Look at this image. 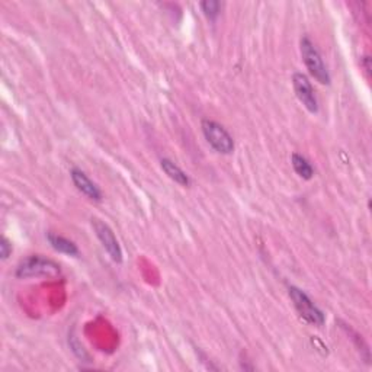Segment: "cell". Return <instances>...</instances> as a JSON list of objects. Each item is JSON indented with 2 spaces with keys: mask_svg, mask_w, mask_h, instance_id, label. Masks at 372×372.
<instances>
[{
  "mask_svg": "<svg viewBox=\"0 0 372 372\" xmlns=\"http://www.w3.org/2000/svg\"><path fill=\"white\" fill-rule=\"evenodd\" d=\"M290 296L294 303L295 310L299 311V315L307 321L315 326H323L324 324V315L323 311L312 303L310 296L300 288L290 287Z\"/></svg>",
  "mask_w": 372,
  "mask_h": 372,
  "instance_id": "cell-4",
  "label": "cell"
},
{
  "mask_svg": "<svg viewBox=\"0 0 372 372\" xmlns=\"http://www.w3.org/2000/svg\"><path fill=\"white\" fill-rule=\"evenodd\" d=\"M160 165H161L163 172H165L170 177V179L175 181L176 184H179L182 186H189L191 185L189 176L179 166H177L175 161H172L170 159H161Z\"/></svg>",
  "mask_w": 372,
  "mask_h": 372,
  "instance_id": "cell-8",
  "label": "cell"
},
{
  "mask_svg": "<svg viewBox=\"0 0 372 372\" xmlns=\"http://www.w3.org/2000/svg\"><path fill=\"white\" fill-rule=\"evenodd\" d=\"M292 86H294V92L299 98V100L303 103V105L310 111L311 114H317L319 112V102L315 94V89H312L308 78L303 73H294L292 76Z\"/></svg>",
  "mask_w": 372,
  "mask_h": 372,
  "instance_id": "cell-6",
  "label": "cell"
},
{
  "mask_svg": "<svg viewBox=\"0 0 372 372\" xmlns=\"http://www.w3.org/2000/svg\"><path fill=\"white\" fill-rule=\"evenodd\" d=\"M201 127L205 140L217 153L231 154L234 152V140L229 134V131L221 124L211 120H204Z\"/></svg>",
  "mask_w": 372,
  "mask_h": 372,
  "instance_id": "cell-3",
  "label": "cell"
},
{
  "mask_svg": "<svg viewBox=\"0 0 372 372\" xmlns=\"http://www.w3.org/2000/svg\"><path fill=\"white\" fill-rule=\"evenodd\" d=\"M300 48H301V57L303 62L305 64V67L308 69L310 74L312 78H315L319 83L329 86L330 85V74L329 70H327L323 58L319 53V50L316 48L315 44L308 38V37H303L300 41Z\"/></svg>",
  "mask_w": 372,
  "mask_h": 372,
  "instance_id": "cell-2",
  "label": "cell"
},
{
  "mask_svg": "<svg viewBox=\"0 0 372 372\" xmlns=\"http://www.w3.org/2000/svg\"><path fill=\"white\" fill-rule=\"evenodd\" d=\"M292 161V168L296 172V175L301 176L303 179H311L312 176H315V169L311 168V165L308 163V160L305 157H303L301 154L294 153L291 157Z\"/></svg>",
  "mask_w": 372,
  "mask_h": 372,
  "instance_id": "cell-10",
  "label": "cell"
},
{
  "mask_svg": "<svg viewBox=\"0 0 372 372\" xmlns=\"http://www.w3.org/2000/svg\"><path fill=\"white\" fill-rule=\"evenodd\" d=\"M92 227L98 236L99 242L102 243L103 249L108 251V255L111 256V259L116 263H121L123 262V250H121L120 243H118V240H116L114 231L111 230V227L98 218L92 220Z\"/></svg>",
  "mask_w": 372,
  "mask_h": 372,
  "instance_id": "cell-5",
  "label": "cell"
},
{
  "mask_svg": "<svg viewBox=\"0 0 372 372\" xmlns=\"http://www.w3.org/2000/svg\"><path fill=\"white\" fill-rule=\"evenodd\" d=\"M47 239H48V242H50V245H51V247L54 250L64 253V255H69V256H78L79 255L78 246L74 245L71 240L66 239V237L54 234V233H48Z\"/></svg>",
  "mask_w": 372,
  "mask_h": 372,
  "instance_id": "cell-9",
  "label": "cell"
},
{
  "mask_svg": "<svg viewBox=\"0 0 372 372\" xmlns=\"http://www.w3.org/2000/svg\"><path fill=\"white\" fill-rule=\"evenodd\" d=\"M70 175H71V181H73L74 186H76L85 197H87L89 200H92V201L102 200L100 189L96 186V184H94L91 179H89L85 172H82L78 168H74V169H71Z\"/></svg>",
  "mask_w": 372,
  "mask_h": 372,
  "instance_id": "cell-7",
  "label": "cell"
},
{
  "mask_svg": "<svg viewBox=\"0 0 372 372\" xmlns=\"http://www.w3.org/2000/svg\"><path fill=\"white\" fill-rule=\"evenodd\" d=\"M200 6L208 19L215 21L221 12L222 5L220 2H217V0H206V2H202Z\"/></svg>",
  "mask_w": 372,
  "mask_h": 372,
  "instance_id": "cell-11",
  "label": "cell"
},
{
  "mask_svg": "<svg viewBox=\"0 0 372 372\" xmlns=\"http://www.w3.org/2000/svg\"><path fill=\"white\" fill-rule=\"evenodd\" d=\"M10 253H12V243L3 236L2 239H0V258L6 260L10 256Z\"/></svg>",
  "mask_w": 372,
  "mask_h": 372,
  "instance_id": "cell-12",
  "label": "cell"
},
{
  "mask_svg": "<svg viewBox=\"0 0 372 372\" xmlns=\"http://www.w3.org/2000/svg\"><path fill=\"white\" fill-rule=\"evenodd\" d=\"M62 275V269L54 260L33 255L24 259L17 267V276L21 279L28 278H57Z\"/></svg>",
  "mask_w": 372,
  "mask_h": 372,
  "instance_id": "cell-1",
  "label": "cell"
}]
</instances>
